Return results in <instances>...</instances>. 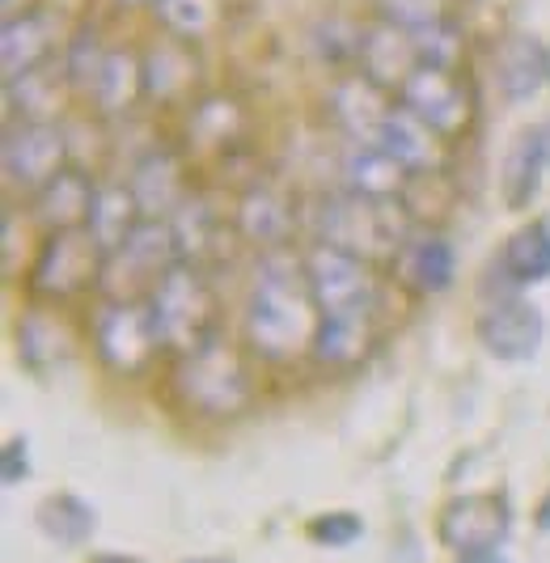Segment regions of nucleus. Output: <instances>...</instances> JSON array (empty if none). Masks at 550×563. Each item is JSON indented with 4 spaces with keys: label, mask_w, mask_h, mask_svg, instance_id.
Instances as JSON below:
<instances>
[{
    "label": "nucleus",
    "mask_w": 550,
    "mask_h": 563,
    "mask_svg": "<svg viewBox=\"0 0 550 563\" xmlns=\"http://www.w3.org/2000/svg\"><path fill=\"white\" fill-rule=\"evenodd\" d=\"M322 310L314 301L305 258L288 251H263L254 280H250L242 331L254 356L263 361H297L301 352H314Z\"/></svg>",
    "instance_id": "f257e3e1"
},
{
    "label": "nucleus",
    "mask_w": 550,
    "mask_h": 563,
    "mask_svg": "<svg viewBox=\"0 0 550 563\" xmlns=\"http://www.w3.org/2000/svg\"><path fill=\"white\" fill-rule=\"evenodd\" d=\"M407 238H411V212L403 199H369L343 191L318 208V242L352 251L369 263L377 258L394 263Z\"/></svg>",
    "instance_id": "f03ea898"
},
{
    "label": "nucleus",
    "mask_w": 550,
    "mask_h": 563,
    "mask_svg": "<svg viewBox=\"0 0 550 563\" xmlns=\"http://www.w3.org/2000/svg\"><path fill=\"white\" fill-rule=\"evenodd\" d=\"M148 306L157 318L162 343L174 356H187V352L220 335V301L212 280H208V267L174 263L165 272V280L153 288Z\"/></svg>",
    "instance_id": "7ed1b4c3"
},
{
    "label": "nucleus",
    "mask_w": 550,
    "mask_h": 563,
    "mask_svg": "<svg viewBox=\"0 0 550 563\" xmlns=\"http://www.w3.org/2000/svg\"><path fill=\"white\" fill-rule=\"evenodd\" d=\"M174 390L183 398V407H191L195 416H204V420H233V416L246 411L250 398H254L246 365H242L238 347L224 343V335L195 347L187 356H178Z\"/></svg>",
    "instance_id": "20e7f679"
},
{
    "label": "nucleus",
    "mask_w": 550,
    "mask_h": 563,
    "mask_svg": "<svg viewBox=\"0 0 550 563\" xmlns=\"http://www.w3.org/2000/svg\"><path fill=\"white\" fill-rule=\"evenodd\" d=\"M174 263H183L174 225L144 217V221L132 229V238L107 254L98 292H102L107 301H148L153 288L165 280V272H169Z\"/></svg>",
    "instance_id": "39448f33"
},
{
    "label": "nucleus",
    "mask_w": 550,
    "mask_h": 563,
    "mask_svg": "<svg viewBox=\"0 0 550 563\" xmlns=\"http://www.w3.org/2000/svg\"><path fill=\"white\" fill-rule=\"evenodd\" d=\"M305 272L309 288L322 318L334 322H373L377 313V276L369 267V258L352 251H339L330 242H318L305 254Z\"/></svg>",
    "instance_id": "423d86ee"
},
{
    "label": "nucleus",
    "mask_w": 550,
    "mask_h": 563,
    "mask_svg": "<svg viewBox=\"0 0 550 563\" xmlns=\"http://www.w3.org/2000/svg\"><path fill=\"white\" fill-rule=\"evenodd\" d=\"M102 263H107V251L98 246V238L89 229H59V233L43 238V246L30 263L26 284L43 301H68L85 288H98Z\"/></svg>",
    "instance_id": "0eeeda50"
},
{
    "label": "nucleus",
    "mask_w": 550,
    "mask_h": 563,
    "mask_svg": "<svg viewBox=\"0 0 550 563\" xmlns=\"http://www.w3.org/2000/svg\"><path fill=\"white\" fill-rule=\"evenodd\" d=\"M94 347L102 365L119 377H140L162 352V331L148 301H102L94 313Z\"/></svg>",
    "instance_id": "6e6552de"
},
{
    "label": "nucleus",
    "mask_w": 550,
    "mask_h": 563,
    "mask_svg": "<svg viewBox=\"0 0 550 563\" xmlns=\"http://www.w3.org/2000/svg\"><path fill=\"white\" fill-rule=\"evenodd\" d=\"M513 534V508L495 492H466L453 496L440 508L437 538L444 551L470 555V551H495L504 538Z\"/></svg>",
    "instance_id": "1a4fd4ad"
},
{
    "label": "nucleus",
    "mask_w": 550,
    "mask_h": 563,
    "mask_svg": "<svg viewBox=\"0 0 550 563\" xmlns=\"http://www.w3.org/2000/svg\"><path fill=\"white\" fill-rule=\"evenodd\" d=\"M474 335H479L487 356L504 361V365H521V361L538 356V347L547 339V318L534 301L513 292V297L487 301V310L474 322Z\"/></svg>",
    "instance_id": "9d476101"
},
{
    "label": "nucleus",
    "mask_w": 550,
    "mask_h": 563,
    "mask_svg": "<svg viewBox=\"0 0 550 563\" xmlns=\"http://www.w3.org/2000/svg\"><path fill=\"white\" fill-rule=\"evenodd\" d=\"M0 166L9 187L18 191H38L43 183H52L59 169L68 166V141L55 123H13L0 144Z\"/></svg>",
    "instance_id": "9b49d317"
},
{
    "label": "nucleus",
    "mask_w": 550,
    "mask_h": 563,
    "mask_svg": "<svg viewBox=\"0 0 550 563\" xmlns=\"http://www.w3.org/2000/svg\"><path fill=\"white\" fill-rule=\"evenodd\" d=\"M398 107L411 111L424 128H432L440 141L462 136L470 123V93L449 68H415L398 89Z\"/></svg>",
    "instance_id": "f8f14e48"
},
{
    "label": "nucleus",
    "mask_w": 550,
    "mask_h": 563,
    "mask_svg": "<svg viewBox=\"0 0 550 563\" xmlns=\"http://www.w3.org/2000/svg\"><path fill=\"white\" fill-rule=\"evenodd\" d=\"M394 276L419 297H437L458 280V251L432 229H411V238L394 254Z\"/></svg>",
    "instance_id": "ddd939ff"
},
{
    "label": "nucleus",
    "mask_w": 550,
    "mask_h": 563,
    "mask_svg": "<svg viewBox=\"0 0 550 563\" xmlns=\"http://www.w3.org/2000/svg\"><path fill=\"white\" fill-rule=\"evenodd\" d=\"M495 85L513 107L538 98L542 85H550V47L534 34H504L495 47Z\"/></svg>",
    "instance_id": "4468645a"
},
{
    "label": "nucleus",
    "mask_w": 550,
    "mask_h": 563,
    "mask_svg": "<svg viewBox=\"0 0 550 563\" xmlns=\"http://www.w3.org/2000/svg\"><path fill=\"white\" fill-rule=\"evenodd\" d=\"M385 93L389 89L369 81L364 73H352V77L334 81V89H330V119L348 132L352 144H377V132H382V123L394 111V102H385Z\"/></svg>",
    "instance_id": "2eb2a0df"
},
{
    "label": "nucleus",
    "mask_w": 550,
    "mask_h": 563,
    "mask_svg": "<svg viewBox=\"0 0 550 563\" xmlns=\"http://www.w3.org/2000/svg\"><path fill=\"white\" fill-rule=\"evenodd\" d=\"M128 187L136 196L140 212L153 217V221H169L191 199L187 196V178H183V162L169 148H148L136 166H132Z\"/></svg>",
    "instance_id": "dca6fc26"
},
{
    "label": "nucleus",
    "mask_w": 550,
    "mask_h": 563,
    "mask_svg": "<svg viewBox=\"0 0 550 563\" xmlns=\"http://www.w3.org/2000/svg\"><path fill=\"white\" fill-rule=\"evenodd\" d=\"M297 212L284 191H275L272 183H254L238 199V233L254 242L258 251H284L293 242Z\"/></svg>",
    "instance_id": "f3484780"
},
{
    "label": "nucleus",
    "mask_w": 550,
    "mask_h": 563,
    "mask_svg": "<svg viewBox=\"0 0 550 563\" xmlns=\"http://www.w3.org/2000/svg\"><path fill=\"white\" fill-rule=\"evenodd\" d=\"M94 199H98L94 178L77 166H64L52 183H43L34 191V221L47 229V233L85 229L89 225V212H94Z\"/></svg>",
    "instance_id": "a211bd4d"
},
{
    "label": "nucleus",
    "mask_w": 550,
    "mask_h": 563,
    "mask_svg": "<svg viewBox=\"0 0 550 563\" xmlns=\"http://www.w3.org/2000/svg\"><path fill=\"white\" fill-rule=\"evenodd\" d=\"M495 280L508 292H521L534 284L550 280V225L547 221H529L521 225L495 254V263L487 267Z\"/></svg>",
    "instance_id": "6ab92c4d"
},
{
    "label": "nucleus",
    "mask_w": 550,
    "mask_h": 563,
    "mask_svg": "<svg viewBox=\"0 0 550 563\" xmlns=\"http://www.w3.org/2000/svg\"><path fill=\"white\" fill-rule=\"evenodd\" d=\"M360 73L369 81H377L382 89H403L407 77L419 68V52H415L411 30H398L389 22H377L373 30H364L360 38Z\"/></svg>",
    "instance_id": "aec40b11"
},
{
    "label": "nucleus",
    "mask_w": 550,
    "mask_h": 563,
    "mask_svg": "<svg viewBox=\"0 0 550 563\" xmlns=\"http://www.w3.org/2000/svg\"><path fill=\"white\" fill-rule=\"evenodd\" d=\"M411 169L398 157H389L382 144H352L343 153V187L352 196L369 199H403L411 187Z\"/></svg>",
    "instance_id": "412c9836"
},
{
    "label": "nucleus",
    "mask_w": 550,
    "mask_h": 563,
    "mask_svg": "<svg viewBox=\"0 0 550 563\" xmlns=\"http://www.w3.org/2000/svg\"><path fill=\"white\" fill-rule=\"evenodd\" d=\"M547 169H550L547 144H542L538 123H534V128L517 132V141L508 144V153H504V166H499V191H504V203H508L513 212L529 208L534 196H538V187H542V178H547Z\"/></svg>",
    "instance_id": "4be33fe9"
},
{
    "label": "nucleus",
    "mask_w": 550,
    "mask_h": 563,
    "mask_svg": "<svg viewBox=\"0 0 550 563\" xmlns=\"http://www.w3.org/2000/svg\"><path fill=\"white\" fill-rule=\"evenodd\" d=\"M52 56V18L30 9L22 18H9L0 26V64H4V81L26 77L34 68H43Z\"/></svg>",
    "instance_id": "5701e85b"
},
{
    "label": "nucleus",
    "mask_w": 550,
    "mask_h": 563,
    "mask_svg": "<svg viewBox=\"0 0 550 563\" xmlns=\"http://www.w3.org/2000/svg\"><path fill=\"white\" fill-rule=\"evenodd\" d=\"M64 89H73L68 85V73H64V64L52 68V64H43V68H34L26 77H13V81H4V98H9V114L13 119H22V123H55V114H59V98H64Z\"/></svg>",
    "instance_id": "b1692460"
},
{
    "label": "nucleus",
    "mask_w": 550,
    "mask_h": 563,
    "mask_svg": "<svg viewBox=\"0 0 550 563\" xmlns=\"http://www.w3.org/2000/svg\"><path fill=\"white\" fill-rule=\"evenodd\" d=\"M377 144H382L389 157H398L411 174H432V169H440V136L432 128H424L411 111H403V107L389 111V119H385L382 132H377Z\"/></svg>",
    "instance_id": "393cba45"
},
{
    "label": "nucleus",
    "mask_w": 550,
    "mask_h": 563,
    "mask_svg": "<svg viewBox=\"0 0 550 563\" xmlns=\"http://www.w3.org/2000/svg\"><path fill=\"white\" fill-rule=\"evenodd\" d=\"M68 356H73V335L55 313L30 310L18 318V361L30 373H52Z\"/></svg>",
    "instance_id": "a878e982"
},
{
    "label": "nucleus",
    "mask_w": 550,
    "mask_h": 563,
    "mask_svg": "<svg viewBox=\"0 0 550 563\" xmlns=\"http://www.w3.org/2000/svg\"><path fill=\"white\" fill-rule=\"evenodd\" d=\"M169 225H174V238H178V254H183V263H195V267H208L212 258L220 254V238H224V225H220V217L212 212V203L208 199H187L174 217H169Z\"/></svg>",
    "instance_id": "bb28decb"
},
{
    "label": "nucleus",
    "mask_w": 550,
    "mask_h": 563,
    "mask_svg": "<svg viewBox=\"0 0 550 563\" xmlns=\"http://www.w3.org/2000/svg\"><path fill=\"white\" fill-rule=\"evenodd\" d=\"M144 221V212H140L136 196H132V187L128 183H107V187H98V199H94V212H89V233L98 238V246L102 251H114V246H123L128 238H132V229Z\"/></svg>",
    "instance_id": "cd10ccee"
},
{
    "label": "nucleus",
    "mask_w": 550,
    "mask_h": 563,
    "mask_svg": "<svg viewBox=\"0 0 550 563\" xmlns=\"http://www.w3.org/2000/svg\"><path fill=\"white\" fill-rule=\"evenodd\" d=\"M34 521L55 547H81L98 530V508L89 505L85 496H77V492H55L38 505Z\"/></svg>",
    "instance_id": "c85d7f7f"
},
{
    "label": "nucleus",
    "mask_w": 550,
    "mask_h": 563,
    "mask_svg": "<svg viewBox=\"0 0 550 563\" xmlns=\"http://www.w3.org/2000/svg\"><path fill=\"white\" fill-rule=\"evenodd\" d=\"M136 98H144V59L114 47V52H107V64L98 73L94 102L102 114H123L136 107Z\"/></svg>",
    "instance_id": "c756f323"
},
{
    "label": "nucleus",
    "mask_w": 550,
    "mask_h": 563,
    "mask_svg": "<svg viewBox=\"0 0 550 563\" xmlns=\"http://www.w3.org/2000/svg\"><path fill=\"white\" fill-rule=\"evenodd\" d=\"M373 352V322H334L322 318L314 335V361L327 368H356Z\"/></svg>",
    "instance_id": "7c9ffc66"
},
{
    "label": "nucleus",
    "mask_w": 550,
    "mask_h": 563,
    "mask_svg": "<svg viewBox=\"0 0 550 563\" xmlns=\"http://www.w3.org/2000/svg\"><path fill=\"white\" fill-rule=\"evenodd\" d=\"M195 81V59L178 43H157L144 56V98L153 102H174L183 98Z\"/></svg>",
    "instance_id": "2f4dec72"
},
{
    "label": "nucleus",
    "mask_w": 550,
    "mask_h": 563,
    "mask_svg": "<svg viewBox=\"0 0 550 563\" xmlns=\"http://www.w3.org/2000/svg\"><path fill=\"white\" fill-rule=\"evenodd\" d=\"M162 26L178 38H204L220 26V0H157Z\"/></svg>",
    "instance_id": "473e14b6"
},
{
    "label": "nucleus",
    "mask_w": 550,
    "mask_h": 563,
    "mask_svg": "<svg viewBox=\"0 0 550 563\" xmlns=\"http://www.w3.org/2000/svg\"><path fill=\"white\" fill-rule=\"evenodd\" d=\"M107 52L110 47H102L98 30H81V34L68 43V52H64V73H68V85H73L77 93H94L98 73H102V64H107Z\"/></svg>",
    "instance_id": "72a5a7b5"
},
{
    "label": "nucleus",
    "mask_w": 550,
    "mask_h": 563,
    "mask_svg": "<svg viewBox=\"0 0 550 563\" xmlns=\"http://www.w3.org/2000/svg\"><path fill=\"white\" fill-rule=\"evenodd\" d=\"M462 30L453 26L449 18L437 22V26H424L415 30V52H419V68H458V59H462Z\"/></svg>",
    "instance_id": "f704fd0d"
},
{
    "label": "nucleus",
    "mask_w": 550,
    "mask_h": 563,
    "mask_svg": "<svg viewBox=\"0 0 550 563\" xmlns=\"http://www.w3.org/2000/svg\"><path fill=\"white\" fill-rule=\"evenodd\" d=\"M305 534H309V542H318V547L343 551V547L360 542V534H364V521H360V512H352V508H330V512L309 517Z\"/></svg>",
    "instance_id": "c9c22d12"
},
{
    "label": "nucleus",
    "mask_w": 550,
    "mask_h": 563,
    "mask_svg": "<svg viewBox=\"0 0 550 563\" xmlns=\"http://www.w3.org/2000/svg\"><path fill=\"white\" fill-rule=\"evenodd\" d=\"M377 9H382V22L411 34L449 18V0H377Z\"/></svg>",
    "instance_id": "e433bc0d"
},
{
    "label": "nucleus",
    "mask_w": 550,
    "mask_h": 563,
    "mask_svg": "<svg viewBox=\"0 0 550 563\" xmlns=\"http://www.w3.org/2000/svg\"><path fill=\"white\" fill-rule=\"evenodd\" d=\"M238 128V107L224 102V98H208L191 119V132L204 144H224Z\"/></svg>",
    "instance_id": "4c0bfd02"
},
{
    "label": "nucleus",
    "mask_w": 550,
    "mask_h": 563,
    "mask_svg": "<svg viewBox=\"0 0 550 563\" xmlns=\"http://www.w3.org/2000/svg\"><path fill=\"white\" fill-rule=\"evenodd\" d=\"M30 479V437H9L0 450V483L18 487Z\"/></svg>",
    "instance_id": "58836bf2"
},
{
    "label": "nucleus",
    "mask_w": 550,
    "mask_h": 563,
    "mask_svg": "<svg viewBox=\"0 0 550 563\" xmlns=\"http://www.w3.org/2000/svg\"><path fill=\"white\" fill-rule=\"evenodd\" d=\"M18 217L13 212H4V276H13L18 272Z\"/></svg>",
    "instance_id": "ea45409f"
},
{
    "label": "nucleus",
    "mask_w": 550,
    "mask_h": 563,
    "mask_svg": "<svg viewBox=\"0 0 550 563\" xmlns=\"http://www.w3.org/2000/svg\"><path fill=\"white\" fill-rule=\"evenodd\" d=\"M458 563H508V555L495 547V551H470V555H458Z\"/></svg>",
    "instance_id": "a19ab883"
},
{
    "label": "nucleus",
    "mask_w": 550,
    "mask_h": 563,
    "mask_svg": "<svg viewBox=\"0 0 550 563\" xmlns=\"http://www.w3.org/2000/svg\"><path fill=\"white\" fill-rule=\"evenodd\" d=\"M534 526H538L542 534H550V487H547V496L538 500V508H534Z\"/></svg>",
    "instance_id": "79ce46f5"
},
{
    "label": "nucleus",
    "mask_w": 550,
    "mask_h": 563,
    "mask_svg": "<svg viewBox=\"0 0 550 563\" xmlns=\"http://www.w3.org/2000/svg\"><path fill=\"white\" fill-rule=\"evenodd\" d=\"M22 13H30V0H0V18L9 22V18H22Z\"/></svg>",
    "instance_id": "37998d69"
},
{
    "label": "nucleus",
    "mask_w": 550,
    "mask_h": 563,
    "mask_svg": "<svg viewBox=\"0 0 550 563\" xmlns=\"http://www.w3.org/2000/svg\"><path fill=\"white\" fill-rule=\"evenodd\" d=\"M89 563H144L136 555H123V551H102V555H94Z\"/></svg>",
    "instance_id": "c03bdc74"
},
{
    "label": "nucleus",
    "mask_w": 550,
    "mask_h": 563,
    "mask_svg": "<svg viewBox=\"0 0 550 563\" xmlns=\"http://www.w3.org/2000/svg\"><path fill=\"white\" fill-rule=\"evenodd\" d=\"M538 132H542V144H547V157H550V114L538 123Z\"/></svg>",
    "instance_id": "a18cd8bd"
},
{
    "label": "nucleus",
    "mask_w": 550,
    "mask_h": 563,
    "mask_svg": "<svg viewBox=\"0 0 550 563\" xmlns=\"http://www.w3.org/2000/svg\"><path fill=\"white\" fill-rule=\"evenodd\" d=\"M183 563H233V560H220V555H195V560H183Z\"/></svg>",
    "instance_id": "49530a36"
},
{
    "label": "nucleus",
    "mask_w": 550,
    "mask_h": 563,
    "mask_svg": "<svg viewBox=\"0 0 550 563\" xmlns=\"http://www.w3.org/2000/svg\"><path fill=\"white\" fill-rule=\"evenodd\" d=\"M123 9H144V4H157V0H119Z\"/></svg>",
    "instance_id": "de8ad7c7"
}]
</instances>
